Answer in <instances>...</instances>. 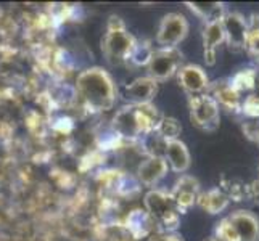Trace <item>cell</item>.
I'll use <instances>...</instances> for the list:
<instances>
[{
  "mask_svg": "<svg viewBox=\"0 0 259 241\" xmlns=\"http://www.w3.org/2000/svg\"><path fill=\"white\" fill-rule=\"evenodd\" d=\"M222 29L226 35V43L232 50H245L248 34V18L238 12H227L222 16Z\"/></svg>",
  "mask_w": 259,
  "mask_h": 241,
  "instance_id": "cell-8",
  "label": "cell"
},
{
  "mask_svg": "<svg viewBox=\"0 0 259 241\" xmlns=\"http://www.w3.org/2000/svg\"><path fill=\"white\" fill-rule=\"evenodd\" d=\"M189 21L181 13H167L159 21L156 31V43L159 49H177L187 34H189Z\"/></svg>",
  "mask_w": 259,
  "mask_h": 241,
  "instance_id": "cell-5",
  "label": "cell"
},
{
  "mask_svg": "<svg viewBox=\"0 0 259 241\" xmlns=\"http://www.w3.org/2000/svg\"><path fill=\"white\" fill-rule=\"evenodd\" d=\"M148 241H184V239L177 233H161V231H158V233L151 235Z\"/></svg>",
  "mask_w": 259,
  "mask_h": 241,
  "instance_id": "cell-27",
  "label": "cell"
},
{
  "mask_svg": "<svg viewBox=\"0 0 259 241\" xmlns=\"http://www.w3.org/2000/svg\"><path fill=\"white\" fill-rule=\"evenodd\" d=\"M235 227L240 241H259V217L248 209L232 211L227 216Z\"/></svg>",
  "mask_w": 259,
  "mask_h": 241,
  "instance_id": "cell-12",
  "label": "cell"
},
{
  "mask_svg": "<svg viewBox=\"0 0 259 241\" xmlns=\"http://www.w3.org/2000/svg\"><path fill=\"white\" fill-rule=\"evenodd\" d=\"M169 172L167 163L161 156H147L137 167V180L140 185L153 186L163 180Z\"/></svg>",
  "mask_w": 259,
  "mask_h": 241,
  "instance_id": "cell-15",
  "label": "cell"
},
{
  "mask_svg": "<svg viewBox=\"0 0 259 241\" xmlns=\"http://www.w3.org/2000/svg\"><path fill=\"white\" fill-rule=\"evenodd\" d=\"M242 129L248 140H251L253 143L259 145V119H246L242 124Z\"/></svg>",
  "mask_w": 259,
  "mask_h": 241,
  "instance_id": "cell-26",
  "label": "cell"
},
{
  "mask_svg": "<svg viewBox=\"0 0 259 241\" xmlns=\"http://www.w3.org/2000/svg\"><path fill=\"white\" fill-rule=\"evenodd\" d=\"M196 204H198L204 212L211 214V216H218V214L224 212L229 208L230 200L219 186H214V188L201 191Z\"/></svg>",
  "mask_w": 259,
  "mask_h": 241,
  "instance_id": "cell-17",
  "label": "cell"
},
{
  "mask_svg": "<svg viewBox=\"0 0 259 241\" xmlns=\"http://www.w3.org/2000/svg\"><path fill=\"white\" fill-rule=\"evenodd\" d=\"M76 93L92 111L110 110L116 100V87L113 79L100 68L85 69L77 76Z\"/></svg>",
  "mask_w": 259,
  "mask_h": 241,
  "instance_id": "cell-1",
  "label": "cell"
},
{
  "mask_svg": "<svg viewBox=\"0 0 259 241\" xmlns=\"http://www.w3.org/2000/svg\"><path fill=\"white\" fill-rule=\"evenodd\" d=\"M182 53L179 49H156L151 55L147 69L148 77H151L156 82L159 80H167L177 74L179 68H181Z\"/></svg>",
  "mask_w": 259,
  "mask_h": 241,
  "instance_id": "cell-6",
  "label": "cell"
},
{
  "mask_svg": "<svg viewBox=\"0 0 259 241\" xmlns=\"http://www.w3.org/2000/svg\"><path fill=\"white\" fill-rule=\"evenodd\" d=\"M155 49L150 45V42L147 40H136L134 43V49L129 55V61H132L136 66H147L148 61L153 55Z\"/></svg>",
  "mask_w": 259,
  "mask_h": 241,
  "instance_id": "cell-23",
  "label": "cell"
},
{
  "mask_svg": "<svg viewBox=\"0 0 259 241\" xmlns=\"http://www.w3.org/2000/svg\"><path fill=\"white\" fill-rule=\"evenodd\" d=\"M204 241H219L218 238H214V236H211V238H208V239H204Z\"/></svg>",
  "mask_w": 259,
  "mask_h": 241,
  "instance_id": "cell-29",
  "label": "cell"
},
{
  "mask_svg": "<svg viewBox=\"0 0 259 241\" xmlns=\"http://www.w3.org/2000/svg\"><path fill=\"white\" fill-rule=\"evenodd\" d=\"M144 209L153 220L156 231L161 233H176L181 225V211L177 209L176 203L169 191L161 188H151L145 193Z\"/></svg>",
  "mask_w": 259,
  "mask_h": 241,
  "instance_id": "cell-2",
  "label": "cell"
},
{
  "mask_svg": "<svg viewBox=\"0 0 259 241\" xmlns=\"http://www.w3.org/2000/svg\"><path fill=\"white\" fill-rule=\"evenodd\" d=\"M158 92V82L151 77H139L124 88V97L132 106L150 105Z\"/></svg>",
  "mask_w": 259,
  "mask_h": 241,
  "instance_id": "cell-11",
  "label": "cell"
},
{
  "mask_svg": "<svg viewBox=\"0 0 259 241\" xmlns=\"http://www.w3.org/2000/svg\"><path fill=\"white\" fill-rule=\"evenodd\" d=\"M206 93H209L214 98V102L219 105L221 110H226L232 114H240L243 97L232 87L229 79H221L209 84Z\"/></svg>",
  "mask_w": 259,
  "mask_h": 241,
  "instance_id": "cell-10",
  "label": "cell"
},
{
  "mask_svg": "<svg viewBox=\"0 0 259 241\" xmlns=\"http://www.w3.org/2000/svg\"><path fill=\"white\" fill-rule=\"evenodd\" d=\"M185 5L190 8L193 15H196L200 20H203L204 24L219 21L222 20V16L227 13L226 4H222V2H187Z\"/></svg>",
  "mask_w": 259,
  "mask_h": 241,
  "instance_id": "cell-18",
  "label": "cell"
},
{
  "mask_svg": "<svg viewBox=\"0 0 259 241\" xmlns=\"http://www.w3.org/2000/svg\"><path fill=\"white\" fill-rule=\"evenodd\" d=\"M163 158L167 163L169 171H172L176 174H181V175L189 171V167L192 164L190 151H189V148H187V145L181 138L166 141V148H164V156Z\"/></svg>",
  "mask_w": 259,
  "mask_h": 241,
  "instance_id": "cell-14",
  "label": "cell"
},
{
  "mask_svg": "<svg viewBox=\"0 0 259 241\" xmlns=\"http://www.w3.org/2000/svg\"><path fill=\"white\" fill-rule=\"evenodd\" d=\"M203 57L206 61L208 66L216 65V55H218V49L226 43V35L224 29H222V23L219 21H212L206 23L203 26Z\"/></svg>",
  "mask_w": 259,
  "mask_h": 241,
  "instance_id": "cell-13",
  "label": "cell"
},
{
  "mask_svg": "<svg viewBox=\"0 0 259 241\" xmlns=\"http://www.w3.org/2000/svg\"><path fill=\"white\" fill-rule=\"evenodd\" d=\"M177 80L189 97L201 95L208 92L209 77L201 66L198 65H184L177 71Z\"/></svg>",
  "mask_w": 259,
  "mask_h": 241,
  "instance_id": "cell-9",
  "label": "cell"
},
{
  "mask_svg": "<svg viewBox=\"0 0 259 241\" xmlns=\"http://www.w3.org/2000/svg\"><path fill=\"white\" fill-rule=\"evenodd\" d=\"M214 238H218L219 241H240L235 227L232 225V222L229 220V217L221 219L216 228H214Z\"/></svg>",
  "mask_w": 259,
  "mask_h": 241,
  "instance_id": "cell-25",
  "label": "cell"
},
{
  "mask_svg": "<svg viewBox=\"0 0 259 241\" xmlns=\"http://www.w3.org/2000/svg\"><path fill=\"white\" fill-rule=\"evenodd\" d=\"M240 114L246 119H259V92H253L243 97Z\"/></svg>",
  "mask_w": 259,
  "mask_h": 241,
  "instance_id": "cell-24",
  "label": "cell"
},
{
  "mask_svg": "<svg viewBox=\"0 0 259 241\" xmlns=\"http://www.w3.org/2000/svg\"><path fill=\"white\" fill-rule=\"evenodd\" d=\"M248 200H253L259 204V178L253 180L249 183V190H248Z\"/></svg>",
  "mask_w": 259,
  "mask_h": 241,
  "instance_id": "cell-28",
  "label": "cell"
},
{
  "mask_svg": "<svg viewBox=\"0 0 259 241\" xmlns=\"http://www.w3.org/2000/svg\"><path fill=\"white\" fill-rule=\"evenodd\" d=\"M219 188L227 195V198L230 201H246L248 200V190H249V183L238 177H227L224 175L221 178V186Z\"/></svg>",
  "mask_w": 259,
  "mask_h": 241,
  "instance_id": "cell-20",
  "label": "cell"
},
{
  "mask_svg": "<svg viewBox=\"0 0 259 241\" xmlns=\"http://www.w3.org/2000/svg\"><path fill=\"white\" fill-rule=\"evenodd\" d=\"M245 50L259 63V15L253 13L248 20V34Z\"/></svg>",
  "mask_w": 259,
  "mask_h": 241,
  "instance_id": "cell-21",
  "label": "cell"
},
{
  "mask_svg": "<svg viewBox=\"0 0 259 241\" xmlns=\"http://www.w3.org/2000/svg\"><path fill=\"white\" fill-rule=\"evenodd\" d=\"M229 80L232 87L243 97V95L256 92L257 84H259V74L254 68H243L237 71L232 77H229Z\"/></svg>",
  "mask_w": 259,
  "mask_h": 241,
  "instance_id": "cell-19",
  "label": "cell"
},
{
  "mask_svg": "<svg viewBox=\"0 0 259 241\" xmlns=\"http://www.w3.org/2000/svg\"><path fill=\"white\" fill-rule=\"evenodd\" d=\"M192 124L203 130H216L221 122V108L209 93L189 97Z\"/></svg>",
  "mask_w": 259,
  "mask_h": 241,
  "instance_id": "cell-4",
  "label": "cell"
},
{
  "mask_svg": "<svg viewBox=\"0 0 259 241\" xmlns=\"http://www.w3.org/2000/svg\"><path fill=\"white\" fill-rule=\"evenodd\" d=\"M155 132L164 141L179 140V135H181V132H182V126L176 118H171V116H163Z\"/></svg>",
  "mask_w": 259,
  "mask_h": 241,
  "instance_id": "cell-22",
  "label": "cell"
},
{
  "mask_svg": "<svg viewBox=\"0 0 259 241\" xmlns=\"http://www.w3.org/2000/svg\"><path fill=\"white\" fill-rule=\"evenodd\" d=\"M126 228L129 230V235L136 239L140 238H150L151 235H155V224L150 219L145 209H134L129 212V216L126 217Z\"/></svg>",
  "mask_w": 259,
  "mask_h": 241,
  "instance_id": "cell-16",
  "label": "cell"
},
{
  "mask_svg": "<svg viewBox=\"0 0 259 241\" xmlns=\"http://www.w3.org/2000/svg\"><path fill=\"white\" fill-rule=\"evenodd\" d=\"M169 193H171L176 206L181 211V214H185L187 211L195 206L196 201H198V196L201 193V185L196 177L182 174L176 180L172 190Z\"/></svg>",
  "mask_w": 259,
  "mask_h": 241,
  "instance_id": "cell-7",
  "label": "cell"
},
{
  "mask_svg": "<svg viewBox=\"0 0 259 241\" xmlns=\"http://www.w3.org/2000/svg\"><path fill=\"white\" fill-rule=\"evenodd\" d=\"M136 39L124 29V26L119 24H110L108 32L105 34L102 42V50L105 53L106 60L111 65H119L122 61H127L129 55L134 49Z\"/></svg>",
  "mask_w": 259,
  "mask_h": 241,
  "instance_id": "cell-3",
  "label": "cell"
}]
</instances>
